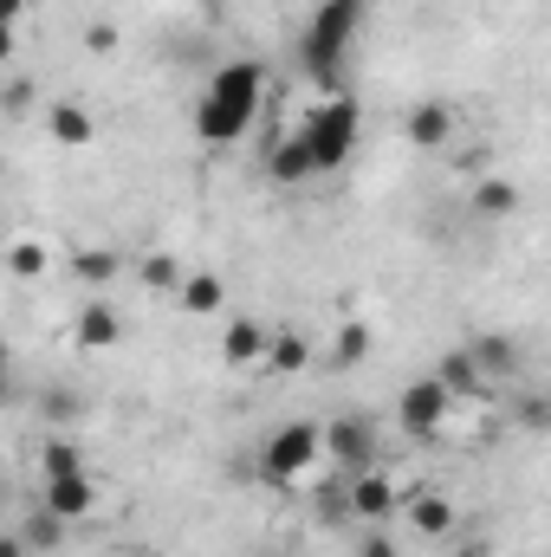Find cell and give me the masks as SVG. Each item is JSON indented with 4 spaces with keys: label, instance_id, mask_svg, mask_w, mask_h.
Here are the masks:
<instances>
[{
    "label": "cell",
    "instance_id": "obj_9",
    "mask_svg": "<svg viewBox=\"0 0 551 557\" xmlns=\"http://www.w3.org/2000/svg\"><path fill=\"white\" fill-rule=\"evenodd\" d=\"M403 506H409V532H415V539H448V532H454V506H448L441 493L409 486V493H403Z\"/></svg>",
    "mask_w": 551,
    "mask_h": 557
},
{
    "label": "cell",
    "instance_id": "obj_22",
    "mask_svg": "<svg viewBox=\"0 0 551 557\" xmlns=\"http://www.w3.org/2000/svg\"><path fill=\"white\" fill-rule=\"evenodd\" d=\"M46 267H52V260H46L39 240H13V247H7V273L13 278H46Z\"/></svg>",
    "mask_w": 551,
    "mask_h": 557
},
{
    "label": "cell",
    "instance_id": "obj_11",
    "mask_svg": "<svg viewBox=\"0 0 551 557\" xmlns=\"http://www.w3.org/2000/svg\"><path fill=\"white\" fill-rule=\"evenodd\" d=\"M175 298H182L188 318H215L228 305V285H221V273H182L175 278Z\"/></svg>",
    "mask_w": 551,
    "mask_h": 557
},
{
    "label": "cell",
    "instance_id": "obj_1",
    "mask_svg": "<svg viewBox=\"0 0 551 557\" xmlns=\"http://www.w3.org/2000/svg\"><path fill=\"white\" fill-rule=\"evenodd\" d=\"M260 98H267V65L228 59V65L208 78V91L195 98V137L208 143V149L241 143L254 131V117H260Z\"/></svg>",
    "mask_w": 551,
    "mask_h": 557
},
{
    "label": "cell",
    "instance_id": "obj_17",
    "mask_svg": "<svg viewBox=\"0 0 551 557\" xmlns=\"http://www.w3.org/2000/svg\"><path fill=\"white\" fill-rule=\"evenodd\" d=\"M65 473H85V447L72 434H52L39 447V480H65Z\"/></svg>",
    "mask_w": 551,
    "mask_h": 557
},
{
    "label": "cell",
    "instance_id": "obj_28",
    "mask_svg": "<svg viewBox=\"0 0 551 557\" xmlns=\"http://www.w3.org/2000/svg\"><path fill=\"white\" fill-rule=\"evenodd\" d=\"M85 46H91V52H111V46H118V26H111V20H98V26L85 33Z\"/></svg>",
    "mask_w": 551,
    "mask_h": 557
},
{
    "label": "cell",
    "instance_id": "obj_12",
    "mask_svg": "<svg viewBox=\"0 0 551 557\" xmlns=\"http://www.w3.org/2000/svg\"><path fill=\"white\" fill-rule=\"evenodd\" d=\"M403 131H409L415 149H441V143L454 137V111H448L441 98H428V104H415V111H409V124H403Z\"/></svg>",
    "mask_w": 551,
    "mask_h": 557
},
{
    "label": "cell",
    "instance_id": "obj_13",
    "mask_svg": "<svg viewBox=\"0 0 551 557\" xmlns=\"http://www.w3.org/2000/svg\"><path fill=\"white\" fill-rule=\"evenodd\" d=\"M72 331H78V344H85V350H111V344L124 337V318H118L111 305H85Z\"/></svg>",
    "mask_w": 551,
    "mask_h": 557
},
{
    "label": "cell",
    "instance_id": "obj_21",
    "mask_svg": "<svg viewBox=\"0 0 551 557\" xmlns=\"http://www.w3.org/2000/svg\"><path fill=\"white\" fill-rule=\"evenodd\" d=\"M20 539H26V552H59V545H65V519L39 506V512L26 519V532H20Z\"/></svg>",
    "mask_w": 551,
    "mask_h": 557
},
{
    "label": "cell",
    "instance_id": "obj_23",
    "mask_svg": "<svg viewBox=\"0 0 551 557\" xmlns=\"http://www.w3.org/2000/svg\"><path fill=\"white\" fill-rule=\"evenodd\" d=\"M118 273H124V260H118L111 247H85V253H78V278H85V285H111Z\"/></svg>",
    "mask_w": 551,
    "mask_h": 557
},
{
    "label": "cell",
    "instance_id": "obj_20",
    "mask_svg": "<svg viewBox=\"0 0 551 557\" xmlns=\"http://www.w3.org/2000/svg\"><path fill=\"white\" fill-rule=\"evenodd\" d=\"M267 169H273V182H311V156H305V143H298V137L273 143Z\"/></svg>",
    "mask_w": 551,
    "mask_h": 557
},
{
    "label": "cell",
    "instance_id": "obj_30",
    "mask_svg": "<svg viewBox=\"0 0 551 557\" xmlns=\"http://www.w3.org/2000/svg\"><path fill=\"white\" fill-rule=\"evenodd\" d=\"M13 389V357H7V344H0V396Z\"/></svg>",
    "mask_w": 551,
    "mask_h": 557
},
{
    "label": "cell",
    "instance_id": "obj_15",
    "mask_svg": "<svg viewBox=\"0 0 551 557\" xmlns=\"http://www.w3.org/2000/svg\"><path fill=\"white\" fill-rule=\"evenodd\" d=\"M260 363H267L273 376H298V370L311 363V344H305L298 331H273V337H267V357H260Z\"/></svg>",
    "mask_w": 551,
    "mask_h": 557
},
{
    "label": "cell",
    "instance_id": "obj_16",
    "mask_svg": "<svg viewBox=\"0 0 551 557\" xmlns=\"http://www.w3.org/2000/svg\"><path fill=\"white\" fill-rule=\"evenodd\" d=\"M434 383H441L448 396H474V389H487V376H480V363H474V350H454V357H441V370H434Z\"/></svg>",
    "mask_w": 551,
    "mask_h": 557
},
{
    "label": "cell",
    "instance_id": "obj_8",
    "mask_svg": "<svg viewBox=\"0 0 551 557\" xmlns=\"http://www.w3.org/2000/svg\"><path fill=\"white\" fill-rule=\"evenodd\" d=\"M39 506H46V512H59L65 525H78V519H91V506H98V486H91V467H85V473H65V480H46V493H39Z\"/></svg>",
    "mask_w": 551,
    "mask_h": 557
},
{
    "label": "cell",
    "instance_id": "obj_27",
    "mask_svg": "<svg viewBox=\"0 0 551 557\" xmlns=\"http://www.w3.org/2000/svg\"><path fill=\"white\" fill-rule=\"evenodd\" d=\"M46 416L72 421V416H85V403H78V396H65V389H52V396H46Z\"/></svg>",
    "mask_w": 551,
    "mask_h": 557
},
{
    "label": "cell",
    "instance_id": "obj_19",
    "mask_svg": "<svg viewBox=\"0 0 551 557\" xmlns=\"http://www.w3.org/2000/svg\"><path fill=\"white\" fill-rule=\"evenodd\" d=\"M364 357H370V324H357V318L338 324V337H331V363H338V370H357Z\"/></svg>",
    "mask_w": 551,
    "mask_h": 557
},
{
    "label": "cell",
    "instance_id": "obj_5",
    "mask_svg": "<svg viewBox=\"0 0 551 557\" xmlns=\"http://www.w3.org/2000/svg\"><path fill=\"white\" fill-rule=\"evenodd\" d=\"M396 506H403V486H396L390 473L364 467V473H351V480H344V512H351L357 525H390V519H396Z\"/></svg>",
    "mask_w": 551,
    "mask_h": 557
},
{
    "label": "cell",
    "instance_id": "obj_6",
    "mask_svg": "<svg viewBox=\"0 0 551 557\" xmlns=\"http://www.w3.org/2000/svg\"><path fill=\"white\" fill-rule=\"evenodd\" d=\"M448 409H454V396H448L434 376H415L409 389L396 396V428L415 434V441H428V434H441V428H448Z\"/></svg>",
    "mask_w": 551,
    "mask_h": 557
},
{
    "label": "cell",
    "instance_id": "obj_14",
    "mask_svg": "<svg viewBox=\"0 0 551 557\" xmlns=\"http://www.w3.org/2000/svg\"><path fill=\"white\" fill-rule=\"evenodd\" d=\"M46 131H52V143H65V149H85V143H91V111L72 104V98H59V104L46 111Z\"/></svg>",
    "mask_w": 551,
    "mask_h": 557
},
{
    "label": "cell",
    "instance_id": "obj_26",
    "mask_svg": "<svg viewBox=\"0 0 551 557\" xmlns=\"http://www.w3.org/2000/svg\"><path fill=\"white\" fill-rule=\"evenodd\" d=\"M357 557H403V552H396V539H390L383 525H370V532L357 539Z\"/></svg>",
    "mask_w": 551,
    "mask_h": 557
},
{
    "label": "cell",
    "instance_id": "obj_29",
    "mask_svg": "<svg viewBox=\"0 0 551 557\" xmlns=\"http://www.w3.org/2000/svg\"><path fill=\"white\" fill-rule=\"evenodd\" d=\"M0 557H33V552H26V539H20V532H0Z\"/></svg>",
    "mask_w": 551,
    "mask_h": 557
},
{
    "label": "cell",
    "instance_id": "obj_7",
    "mask_svg": "<svg viewBox=\"0 0 551 557\" xmlns=\"http://www.w3.org/2000/svg\"><path fill=\"white\" fill-rule=\"evenodd\" d=\"M318 454H331V467H338V480H351V473H364L370 460H377V434H370V421H331V428H318Z\"/></svg>",
    "mask_w": 551,
    "mask_h": 557
},
{
    "label": "cell",
    "instance_id": "obj_31",
    "mask_svg": "<svg viewBox=\"0 0 551 557\" xmlns=\"http://www.w3.org/2000/svg\"><path fill=\"white\" fill-rule=\"evenodd\" d=\"M7 52H13V26H0V65H7Z\"/></svg>",
    "mask_w": 551,
    "mask_h": 557
},
{
    "label": "cell",
    "instance_id": "obj_10",
    "mask_svg": "<svg viewBox=\"0 0 551 557\" xmlns=\"http://www.w3.org/2000/svg\"><path fill=\"white\" fill-rule=\"evenodd\" d=\"M267 324L260 318H234L228 331H221V363H234V370H247V363H260L267 357Z\"/></svg>",
    "mask_w": 551,
    "mask_h": 557
},
{
    "label": "cell",
    "instance_id": "obj_25",
    "mask_svg": "<svg viewBox=\"0 0 551 557\" xmlns=\"http://www.w3.org/2000/svg\"><path fill=\"white\" fill-rule=\"evenodd\" d=\"M182 278V267L169 260V253H149V260H137V285H149V292H169Z\"/></svg>",
    "mask_w": 551,
    "mask_h": 557
},
{
    "label": "cell",
    "instance_id": "obj_3",
    "mask_svg": "<svg viewBox=\"0 0 551 557\" xmlns=\"http://www.w3.org/2000/svg\"><path fill=\"white\" fill-rule=\"evenodd\" d=\"M357 20H364V0H318V13H311V26L298 39V59H305L311 78H338L344 52L357 39Z\"/></svg>",
    "mask_w": 551,
    "mask_h": 557
},
{
    "label": "cell",
    "instance_id": "obj_4",
    "mask_svg": "<svg viewBox=\"0 0 551 557\" xmlns=\"http://www.w3.org/2000/svg\"><path fill=\"white\" fill-rule=\"evenodd\" d=\"M318 467V421H285L260 447V480L267 486H298Z\"/></svg>",
    "mask_w": 551,
    "mask_h": 557
},
{
    "label": "cell",
    "instance_id": "obj_2",
    "mask_svg": "<svg viewBox=\"0 0 551 557\" xmlns=\"http://www.w3.org/2000/svg\"><path fill=\"white\" fill-rule=\"evenodd\" d=\"M357 124H364V111H357L351 91H331V98L298 124V143H305V156H311V175H331V169L351 162V149H357Z\"/></svg>",
    "mask_w": 551,
    "mask_h": 557
},
{
    "label": "cell",
    "instance_id": "obj_18",
    "mask_svg": "<svg viewBox=\"0 0 551 557\" xmlns=\"http://www.w3.org/2000/svg\"><path fill=\"white\" fill-rule=\"evenodd\" d=\"M474 363H480L487 383H500V376L519 370V350H513V337H480V344H474Z\"/></svg>",
    "mask_w": 551,
    "mask_h": 557
},
{
    "label": "cell",
    "instance_id": "obj_24",
    "mask_svg": "<svg viewBox=\"0 0 551 557\" xmlns=\"http://www.w3.org/2000/svg\"><path fill=\"white\" fill-rule=\"evenodd\" d=\"M474 208L480 214H519V188L513 182H480L474 188Z\"/></svg>",
    "mask_w": 551,
    "mask_h": 557
}]
</instances>
